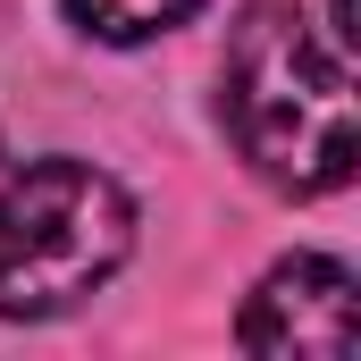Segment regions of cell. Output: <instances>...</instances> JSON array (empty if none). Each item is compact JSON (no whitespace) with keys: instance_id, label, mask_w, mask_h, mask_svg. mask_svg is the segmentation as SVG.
I'll list each match as a JSON object with an SVG mask.
<instances>
[{"instance_id":"4","label":"cell","mask_w":361,"mask_h":361,"mask_svg":"<svg viewBox=\"0 0 361 361\" xmlns=\"http://www.w3.org/2000/svg\"><path fill=\"white\" fill-rule=\"evenodd\" d=\"M193 8L202 0H68L76 34H92V42H152V34L185 25Z\"/></svg>"},{"instance_id":"1","label":"cell","mask_w":361,"mask_h":361,"mask_svg":"<svg viewBox=\"0 0 361 361\" xmlns=\"http://www.w3.org/2000/svg\"><path fill=\"white\" fill-rule=\"evenodd\" d=\"M227 135L277 193H336L361 160L353 126V59L311 34L302 8L252 0L227 34V76H219Z\"/></svg>"},{"instance_id":"3","label":"cell","mask_w":361,"mask_h":361,"mask_svg":"<svg viewBox=\"0 0 361 361\" xmlns=\"http://www.w3.org/2000/svg\"><path fill=\"white\" fill-rule=\"evenodd\" d=\"M235 345L244 353H269V361H353V345H361V286H353V269L328 261V252L277 261L252 286L244 319H235Z\"/></svg>"},{"instance_id":"2","label":"cell","mask_w":361,"mask_h":361,"mask_svg":"<svg viewBox=\"0 0 361 361\" xmlns=\"http://www.w3.org/2000/svg\"><path fill=\"white\" fill-rule=\"evenodd\" d=\"M135 252V202L92 160L0 143V319H59Z\"/></svg>"}]
</instances>
